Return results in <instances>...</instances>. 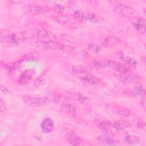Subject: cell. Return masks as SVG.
I'll return each instance as SVG.
<instances>
[{"instance_id": "1", "label": "cell", "mask_w": 146, "mask_h": 146, "mask_svg": "<svg viewBox=\"0 0 146 146\" xmlns=\"http://www.w3.org/2000/svg\"><path fill=\"white\" fill-rule=\"evenodd\" d=\"M26 35L23 32L17 33H9L5 30L1 32V42L7 43L12 46H17L23 42H25Z\"/></svg>"}, {"instance_id": "2", "label": "cell", "mask_w": 146, "mask_h": 146, "mask_svg": "<svg viewBox=\"0 0 146 146\" xmlns=\"http://www.w3.org/2000/svg\"><path fill=\"white\" fill-rule=\"evenodd\" d=\"M64 134L67 141L71 145L76 146L89 145L91 144L89 141L79 136L75 131L70 128H66L64 131Z\"/></svg>"}, {"instance_id": "3", "label": "cell", "mask_w": 146, "mask_h": 146, "mask_svg": "<svg viewBox=\"0 0 146 146\" xmlns=\"http://www.w3.org/2000/svg\"><path fill=\"white\" fill-rule=\"evenodd\" d=\"M114 11L117 15L123 18H130L136 15V11L132 7L121 3H117L115 5Z\"/></svg>"}, {"instance_id": "4", "label": "cell", "mask_w": 146, "mask_h": 146, "mask_svg": "<svg viewBox=\"0 0 146 146\" xmlns=\"http://www.w3.org/2000/svg\"><path fill=\"white\" fill-rule=\"evenodd\" d=\"M24 102L31 107H38L43 106L48 103L49 100L47 97L36 98L29 95H25L22 97Z\"/></svg>"}, {"instance_id": "5", "label": "cell", "mask_w": 146, "mask_h": 146, "mask_svg": "<svg viewBox=\"0 0 146 146\" xmlns=\"http://www.w3.org/2000/svg\"><path fill=\"white\" fill-rule=\"evenodd\" d=\"M103 62L106 67H108L117 72L124 74L129 72L131 71V68L129 66L123 63H118L111 60H103Z\"/></svg>"}, {"instance_id": "6", "label": "cell", "mask_w": 146, "mask_h": 146, "mask_svg": "<svg viewBox=\"0 0 146 146\" xmlns=\"http://www.w3.org/2000/svg\"><path fill=\"white\" fill-rule=\"evenodd\" d=\"M23 9L26 13L32 15L46 13L50 10V8L47 6H36L34 5H25Z\"/></svg>"}, {"instance_id": "7", "label": "cell", "mask_w": 146, "mask_h": 146, "mask_svg": "<svg viewBox=\"0 0 146 146\" xmlns=\"http://www.w3.org/2000/svg\"><path fill=\"white\" fill-rule=\"evenodd\" d=\"M129 19L131 25L134 27V29L141 34H145L146 25L145 20L143 18L137 16L131 17Z\"/></svg>"}, {"instance_id": "8", "label": "cell", "mask_w": 146, "mask_h": 146, "mask_svg": "<svg viewBox=\"0 0 146 146\" xmlns=\"http://www.w3.org/2000/svg\"><path fill=\"white\" fill-rule=\"evenodd\" d=\"M54 19L56 22L63 26L69 28L77 27V24L76 22L67 15L63 14H59L55 17Z\"/></svg>"}, {"instance_id": "9", "label": "cell", "mask_w": 146, "mask_h": 146, "mask_svg": "<svg viewBox=\"0 0 146 146\" xmlns=\"http://www.w3.org/2000/svg\"><path fill=\"white\" fill-rule=\"evenodd\" d=\"M66 69L70 74L79 77L80 79L88 74V72L82 67L72 65L70 64H66Z\"/></svg>"}, {"instance_id": "10", "label": "cell", "mask_w": 146, "mask_h": 146, "mask_svg": "<svg viewBox=\"0 0 146 146\" xmlns=\"http://www.w3.org/2000/svg\"><path fill=\"white\" fill-rule=\"evenodd\" d=\"M82 21H88L92 23H102L104 19L103 17L91 12H83Z\"/></svg>"}, {"instance_id": "11", "label": "cell", "mask_w": 146, "mask_h": 146, "mask_svg": "<svg viewBox=\"0 0 146 146\" xmlns=\"http://www.w3.org/2000/svg\"><path fill=\"white\" fill-rule=\"evenodd\" d=\"M42 49L64 51V46L53 40H44Z\"/></svg>"}, {"instance_id": "12", "label": "cell", "mask_w": 146, "mask_h": 146, "mask_svg": "<svg viewBox=\"0 0 146 146\" xmlns=\"http://www.w3.org/2000/svg\"><path fill=\"white\" fill-rule=\"evenodd\" d=\"M68 95L70 98L75 100L82 105L89 106L91 103V101L88 98L85 96L84 95L80 92H69Z\"/></svg>"}, {"instance_id": "13", "label": "cell", "mask_w": 146, "mask_h": 146, "mask_svg": "<svg viewBox=\"0 0 146 146\" xmlns=\"http://www.w3.org/2000/svg\"><path fill=\"white\" fill-rule=\"evenodd\" d=\"M119 80L124 84H129L139 80L140 77L135 73H124L118 76Z\"/></svg>"}, {"instance_id": "14", "label": "cell", "mask_w": 146, "mask_h": 146, "mask_svg": "<svg viewBox=\"0 0 146 146\" xmlns=\"http://www.w3.org/2000/svg\"><path fill=\"white\" fill-rule=\"evenodd\" d=\"M102 44L106 47H113L121 45L122 44V41L116 36H107L104 38Z\"/></svg>"}, {"instance_id": "15", "label": "cell", "mask_w": 146, "mask_h": 146, "mask_svg": "<svg viewBox=\"0 0 146 146\" xmlns=\"http://www.w3.org/2000/svg\"><path fill=\"white\" fill-rule=\"evenodd\" d=\"M97 142L100 145H119L120 142L119 140L112 139L109 136L105 135H101L97 137Z\"/></svg>"}, {"instance_id": "16", "label": "cell", "mask_w": 146, "mask_h": 146, "mask_svg": "<svg viewBox=\"0 0 146 146\" xmlns=\"http://www.w3.org/2000/svg\"><path fill=\"white\" fill-rule=\"evenodd\" d=\"M34 32L36 36L40 39H46L47 40H52L56 38V36L52 33L48 31L43 29L36 28L34 30Z\"/></svg>"}, {"instance_id": "17", "label": "cell", "mask_w": 146, "mask_h": 146, "mask_svg": "<svg viewBox=\"0 0 146 146\" xmlns=\"http://www.w3.org/2000/svg\"><path fill=\"white\" fill-rule=\"evenodd\" d=\"M80 80L83 83L88 85H102L103 83L98 78L90 73L82 78Z\"/></svg>"}, {"instance_id": "18", "label": "cell", "mask_w": 146, "mask_h": 146, "mask_svg": "<svg viewBox=\"0 0 146 146\" xmlns=\"http://www.w3.org/2000/svg\"><path fill=\"white\" fill-rule=\"evenodd\" d=\"M33 71L31 70H26L23 72L18 77L17 82L19 84L25 85L29 83L32 79Z\"/></svg>"}, {"instance_id": "19", "label": "cell", "mask_w": 146, "mask_h": 146, "mask_svg": "<svg viewBox=\"0 0 146 146\" xmlns=\"http://www.w3.org/2000/svg\"><path fill=\"white\" fill-rule=\"evenodd\" d=\"M132 125V123L127 120H119L112 123V128L117 130H123L129 128Z\"/></svg>"}, {"instance_id": "20", "label": "cell", "mask_w": 146, "mask_h": 146, "mask_svg": "<svg viewBox=\"0 0 146 146\" xmlns=\"http://www.w3.org/2000/svg\"><path fill=\"white\" fill-rule=\"evenodd\" d=\"M40 58L39 54L37 52H30L25 54L22 58L19 60L21 63L23 62H35L38 61Z\"/></svg>"}, {"instance_id": "21", "label": "cell", "mask_w": 146, "mask_h": 146, "mask_svg": "<svg viewBox=\"0 0 146 146\" xmlns=\"http://www.w3.org/2000/svg\"><path fill=\"white\" fill-rule=\"evenodd\" d=\"M47 98L50 102H52L55 103L60 104H61L62 103H63L64 101L68 99L67 98H66L64 96H61L58 94L54 93V92L50 93L47 95Z\"/></svg>"}, {"instance_id": "22", "label": "cell", "mask_w": 146, "mask_h": 146, "mask_svg": "<svg viewBox=\"0 0 146 146\" xmlns=\"http://www.w3.org/2000/svg\"><path fill=\"white\" fill-rule=\"evenodd\" d=\"M41 128L42 131L46 133L51 132L54 128V123L50 118L44 119L41 123Z\"/></svg>"}, {"instance_id": "23", "label": "cell", "mask_w": 146, "mask_h": 146, "mask_svg": "<svg viewBox=\"0 0 146 146\" xmlns=\"http://www.w3.org/2000/svg\"><path fill=\"white\" fill-rule=\"evenodd\" d=\"M120 59L125 63L128 66H129L130 68H135L138 65V62L135 59L129 57V56H126L124 55L123 53L121 54H119V55Z\"/></svg>"}, {"instance_id": "24", "label": "cell", "mask_w": 146, "mask_h": 146, "mask_svg": "<svg viewBox=\"0 0 146 146\" xmlns=\"http://www.w3.org/2000/svg\"><path fill=\"white\" fill-rule=\"evenodd\" d=\"M60 108L63 112L68 114L74 113L76 110L75 106L68 100V99L66 100L60 104Z\"/></svg>"}, {"instance_id": "25", "label": "cell", "mask_w": 146, "mask_h": 146, "mask_svg": "<svg viewBox=\"0 0 146 146\" xmlns=\"http://www.w3.org/2000/svg\"><path fill=\"white\" fill-rule=\"evenodd\" d=\"M115 112L123 117H129L131 115V111L124 107L119 105H114L113 108Z\"/></svg>"}, {"instance_id": "26", "label": "cell", "mask_w": 146, "mask_h": 146, "mask_svg": "<svg viewBox=\"0 0 146 146\" xmlns=\"http://www.w3.org/2000/svg\"><path fill=\"white\" fill-rule=\"evenodd\" d=\"M95 124L97 127L104 131H107L112 128V123L108 120H102L97 121Z\"/></svg>"}, {"instance_id": "27", "label": "cell", "mask_w": 146, "mask_h": 146, "mask_svg": "<svg viewBox=\"0 0 146 146\" xmlns=\"http://www.w3.org/2000/svg\"><path fill=\"white\" fill-rule=\"evenodd\" d=\"M124 139L127 143L131 145H137L141 141L140 139L138 136L132 135H125L124 136Z\"/></svg>"}, {"instance_id": "28", "label": "cell", "mask_w": 146, "mask_h": 146, "mask_svg": "<svg viewBox=\"0 0 146 146\" xmlns=\"http://www.w3.org/2000/svg\"><path fill=\"white\" fill-rule=\"evenodd\" d=\"M133 92L140 96L145 98V89L140 84H137L133 88Z\"/></svg>"}, {"instance_id": "29", "label": "cell", "mask_w": 146, "mask_h": 146, "mask_svg": "<svg viewBox=\"0 0 146 146\" xmlns=\"http://www.w3.org/2000/svg\"><path fill=\"white\" fill-rule=\"evenodd\" d=\"M60 38L62 40L70 43L72 45H76V40L75 39V38L74 37H73L72 36L68 35V34H62L60 35Z\"/></svg>"}, {"instance_id": "30", "label": "cell", "mask_w": 146, "mask_h": 146, "mask_svg": "<svg viewBox=\"0 0 146 146\" xmlns=\"http://www.w3.org/2000/svg\"><path fill=\"white\" fill-rule=\"evenodd\" d=\"M90 66L91 68L95 70H99L103 68H105V66L103 62V60L102 61H97V60H93L91 62L90 64Z\"/></svg>"}, {"instance_id": "31", "label": "cell", "mask_w": 146, "mask_h": 146, "mask_svg": "<svg viewBox=\"0 0 146 146\" xmlns=\"http://www.w3.org/2000/svg\"><path fill=\"white\" fill-rule=\"evenodd\" d=\"M88 50L93 53L98 54L101 51V47L97 44L94 43H90L87 46Z\"/></svg>"}, {"instance_id": "32", "label": "cell", "mask_w": 146, "mask_h": 146, "mask_svg": "<svg viewBox=\"0 0 146 146\" xmlns=\"http://www.w3.org/2000/svg\"><path fill=\"white\" fill-rule=\"evenodd\" d=\"M46 80L44 79L39 78L35 80L34 84L35 87H41V86L44 85L46 84Z\"/></svg>"}, {"instance_id": "33", "label": "cell", "mask_w": 146, "mask_h": 146, "mask_svg": "<svg viewBox=\"0 0 146 146\" xmlns=\"http://www.w3.org/2000/svg\"><path fill=\"white\" fill-rule=\"evenodd\" d=\"M135 125L140 129H144L145 127V123L144 121H143V120L141 119H138L136 120V121L135 122Z\"/></svg>"}, {"instance_id": "34", "label": "cell", "mask_w": 146, "mask_h": 146, "mask_svg": "<svg viewBox=\"0 0 146 146\" xmlns=\"http://www.w3.org/2000/svg\"><path fill=\"white\" fill-rule=\"evenodd\" d=\"M52 9L56 12L58 13H61L64 10V6L60 5V4H57L55 3L52 6Z\"/></svg>"}, {"instance_id": "35", "label": "cell", "mask_w": 146, "mask_h": 146, "mask_svg": "<svg viewBox=\"0 0 146 146\" xmlns=\"http://www.w3.org/2000/svg\"><path fill=\"white\" fill-rule=\"evenodd\" d=\"M0 105H1V113H2L3 112H4L6 110V104L5 102L1 99H0Z\"/></svg>"}, {"instance_id": "36", "label": "cell", "mask_w": 146, "mask_h": 146, "mask_svg": "<svg viewBox=\"0 0 146 146\" xmlns=\"http://www.w3.org/2000/svg\"><path fill=\"white\" fill-rule=\"evenodd\" d=\"M1 92L4 94H8L10 92V91H9V90L5 86H1Z\"/></svg>"}, {"instance_id": "37", "label": "cell", "mask_w": 146, "mask_h": 146, "mask_svg": "<svg viewBox=\"0 0 146 146\" xmlns=\"http://www.w3.org/2000/svg\"><path fill=\"white\" fill-rule=\"evenodd\" d=\"M141 104L144 107V108H145V98H143V99L141 100Z\"/></svg>"}, {"instance_id": "38", "label": "cell", "mask_w": 146, "mask_h": 146, "mask_svg": "<svg viewBox=\"0 0 146 146\" xmlns=\"http://www.w3.org/2000/svg\"><path fill=\"white\" fill-rule=\"evenodd\" d=\"M11 2L12 3H13L14 4H15V3H22L23 2V1H11Z\"/></svg>"}]
</instances>
